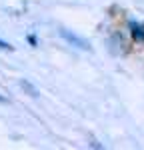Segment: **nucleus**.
Masks as SVG:
<instances>
[{
	"instance_id": "f257e3e1",
	"label": "nucleus",
	"mask_w": 144,
	"mask_h": 150,
	"mask_svg": "<svg viewBox=\"0 0 144 150\" xmlns=\"http://www.w3.org/2000/svg\"><path fill=\"white\" fill-rule=\"evenodd\" d=\"M60 36L70 44V46L74 48H80V50H90V44H88V40H84L82 36L74 34V32H70V30H66V28H62L60 30Z\"/></svg>"
},
{
	"instance_id": "f03ea898",
	"label": "nucleus",
	"mask_w": 144,
	"mask_h": 150,
	"mask_svg": "<svg viewBox=\"0 0 144 150\" xmlns=\"http://www.w3.org/2000/svg\"><path fill=\"white\" fill-rule=\"evenodd\" d=\"M130 30H132V36L136 38V40H144V28L140 26L138 22H130Z\"/></svg>"
},
{
	"instance_id": "7ed1b4c3",
	"label": "nucleus",
	"mask_w": 144,
	"mask_h": 150,
	"mask_svg": "<svg viewBox=\"0 0 144 150\" xmlns=\"http://www.w3.org/2000/svg\"><path fill=\"white\" fill-rule=\"evenodd\" d=\"M20 86H22V90H24V92H28L30 96H34V98L38 96V90H36V88L32 86V84H30V82H26V80H20Z\"/></svg>"
},
{
	"instance_id": "20e7f679",
	"label": "nucleus",
	"mask_w": 144,
	"mask_h": 150,
	"mask_svg": "<svg viewBox=\"0 0 144 150\" xmlns=\"http://www.w3.org/2000/svg\"><path fill=\"white\" fill-rule=\"evenodd\" d=\"M0 50H8V52H10V50H14V46H10L6 40H2V38H0Z\"/></svg>"
},
{
	"instance_id": "39448f33",
	"label": "nucleus",
	"mask_w": 144,
	"mask_h": 150,
	"mask_svg": "<svg viewBox=\"0 0 144 150\" xmlns=\"http://www.w3.org/2000/svg\"><path fill=\"white\" fill-rule=\"evenodd\" d=\"M28 42H30V44H32V46H36V36H28Z\"/></svg>"
},
{
	"instance_id": "423d86ee",
	"label": "nucleus",
	"mask_w": 144,
	"mask_h": 150,
	"mask_svg": "<svg viewBox=\"0 0 144 150\" xmlns=\"http://www.w3.org/2000/svg\"><path fill=\"white\" fill-rule=\"evenodd\" d=\"M6 102H8V98H6L4 94H0V104H6Z\"/></svg>"
}]
</instances>
